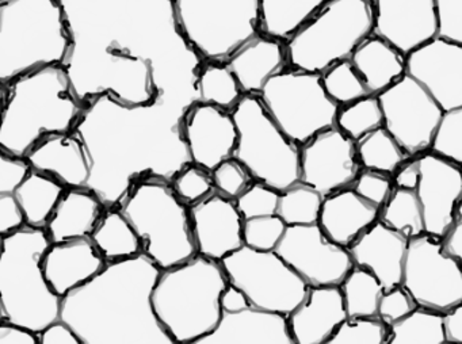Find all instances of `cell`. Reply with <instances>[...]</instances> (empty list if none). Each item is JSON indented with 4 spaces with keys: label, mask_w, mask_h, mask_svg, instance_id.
<instances>
[{
    "label": "cell",
    "mask_w": 462,
    "mask_h": 344,
    "mask_svg": "<svg viewBox=\"0 0 462 344\" xmlns=\"http://www.w3.org/2000/svg\"><path fill=\"white\" fill-rule=\"evenodd\" d=\"M69 34L63 67L78 99L171 100L175 46L189 45L174 0H58ZM190 46V45H189Z\"/></svg>",
    "instance_id": "obj_1"
},
{
    "label": "cell",
    "mask_w": 462,
    "mask_h": 344,
    "mask_svg": "<svg viewBox=\"0 0 462 344\" xmlns=\"http://www.w3.org/2000/svg\"><path fill=\"white\" fill-rule=\"evenodd\" d=\"M170 100L150 105H125L102 94L86 105L69 130L88 170L85 189L106 208H118L137 179L167 178L162 168L166 137H180V124L164 126Z\"/></svg>",
    "instance_id": "obj_2"
},
{
    "label": "cell",
    "mask_w": 462,
    "mask_h": 344,
    "mask_svg": "<svg viewBox=\"0 0 462 344\" xmlns=\"http://www.w3.org/2000/svg\"><path fill=\"white\" fill-rule=\"evenodd\" d=\"M159 274L161 268L143 252L106 263L61 297L59 319L80 344H175L151 302Z\"/></svg>",
    "instance_id": "obj_3"
},
{
    "label": "cell",
    "mask_w": 462,
    "mask_h": 344,
    "mask_svg": "<svg viewBox=\"0 0 462 344\" xmlns=\"http://www.w3.org/2000/svg\"><path fill=\"white\" fill-rule=\"evenodd\" d=\"M5 88L0 149L18 159H25L42 138L69 133L88 105L75 97L61 64L29 70Z\"/></svg>",
    "instance_id": "obj_4"
},
{
    "label": "cell",
    "mask_w": 462,
    "mask_h": 344,
    "mask_svg": "<svg viewBox=\"0 0 462 344\" xmlns=\"http://www.w3.org/2000/svg\"><path fill=\"white\" fill-rule=\"evenodd\" d=\"M226 284L221 263L199 254L161 270L151 302L159 322L175 344H194L215 330Z\"/></svg>",
    "instance_id": "obj_5"
},
{
    "label": "cell",
    "mask_w": 462,
    "mask_h": 344,
    "mask_svg": "<svg viewBox=\"0 0 462 344\" xmlns=\"http://www.w3.org/2000/svg\"><path fill=\"white\" fill-rule=\"evenodd\" d=\"M51 241L42 228L23 225L2 237L0 300L5 320L39 333L59 320L60 295L42 273V255Z\"/></svg>",
    "instance_id": "obj_6"
},
{
    "label": "cell",
    "mask_w": 462,
    "mask_h": 344,
    "mask_svg": "<svg viewBox=\"0 0 462 344\" xmlns=\"http://www.w3.org/2000/svg\"><path fill=\"white\" fill-rule=\"evenodd\" d=\"M69 34L58 0H0V84L63 64Z\"/></svg>",
    "instance_id": "obj_7"
},
{
    "label": "cell",
    "mask_w": 462,
    "mask_h": 344,
    "mask_svg": "<svg viewBox=\"0 0 462 344\" xmlns=\"http://www.w3.org/2000/svg\"><path fill=\"white\" fill-rule=\"evenodd\" d=\"M142 243V252L161 270L197 254L189 206L161 176L137 179L118 205Z\"/></svg>",
    "instance_id": "obj_8"
},
{
    "label": "cell",
    "mask_w": 462,
    "mask_h": 344,
    "mask_svg": "<svg viewBox=\"0 0 462 344\" xmlns=\"http://www.w3.org/2000/svg\"><path fill=\"white\" fill-rule=\"evenodd\" d=\"M372 33V0H328L285 41L286 62L293 70L323 73L348 59Z\"/></svg>",
    "instance_id": "obj_9"
},
{
    "label": "cell",
    "mask_w": 462,
    "mask_h": 344,
    "mask_svg": "<svg viewBox=\"0 0 462 344\" xmlns=\"http://www.w3.org/2000/svg\"><path fill=\"white\" fill-rule=\"evenodd\" d=\"M237 141L232 157L256 181L283 191L300 181V145L286 137L255 95H243L231 110Z\"/></svg>",
    "instance_id": "obj_10"
},
{
    "label": "cell",
    "mask_w": 462,
    "mask_h": 344,
    "mask_svg": "<svg viewBox=\"0 0 462 344\" xmlns=\"http://www.w3.org/2000/svg\"><path fill=\"white\" fill-rule=\"evenodd\" d=\"M178 26L202 61H226L258 33V0H174Z\"/></svg>",
    "instance_id": "obj_11"
},
{
    "label": "cell",
    "mask_w": 462,
    "mask_h": 344,
    "mask_svg": "<svg viewBox=\"0 0 462 344\" xmlns=\"http://www.w3.org/2000/svg\"><path fill=\"white\" fill-rule=\"evenodd\" d=\"M258 98L281 132L299 145L334 126L339 110L324 91L320 73L289 67L272 76Z\"/></svg>",
    "instance_id": "obj_12"
},
{
    "label": "cell",
    "mask_w": 462,
    "mask_h": 344,
    "mask_svg": "<svg viewBox=\"0 0 462 344\" xmlns=\"http://www.w3.org/2000/svg\"><path fill=\"white\" fill-rule=\"evenodd\" d=\"M229 284L255 308L288 316L305 297L308 284L275 251L242 246L220 260Z\"/></svg>",
    "instance_id": "obj_13"
},
{
    "label": "cell",
    "mask_w": 462,
    "mask_h": 344,
    "mask_svg": "<svg viewBox=\"0 0 462 344\" xmlns=\"http://www.w3.org/2000/svg\"><path fill=\"white\" fill-rule=\"evenodd\" d=\"M402 286L416 305L443 313L462 303L461 260L446 256L429 233L408 238Z\"/></svg>",
    "instance_id": "obj_14"
},
{
    "label": "cell",
    "mask_w": 462,
    "mask_h": 344,
    "mask_svg": "<svg viewBox=\"0 0 462 344\" xmlns=\"http://www.w3.org/2000/svg\"><path fill=\"white\" fill-rule=\"evenodd\" d=\"M383 113V126L408 157L429 152L432 135L443 110L426 89L404 75L375 95Z\"/></svg>",
    "instance_id": "obj_15"
},
{
    "label": "cell",
    "mask_w": 462,
    "mask_h": 344,
    "mask_svg": "<svg viewBox=\"0 0 462 344\" xmlns=\"http://www.w3.org/2000/svg\"><path fill=\"white\" fill-rule=\"evenodd\" d=\"M274 251L308 286H339L354 265L347 248L329 240L319 224L286 227Z\"/></svg>",
    "instance_id": "obj_16"
},
{
    "label": "cell",
    "mask_w": 462,
    "mask_h": 344,
    "mask_svg": "<svg viewBox=\"0 0 462 344\" xmlns=\"http://www.w3.org/2000/svg\"><path fill=\"white\" fill-rule=\"evenodd\" d=\"M361 170L356 143L335 125L300 145V181L323 197L351 187Z\"/></svg>",
    "instance_id": "obj_17"
},
{
    "label": "cell",
    "mask_w": 462,
    "mask_h": 344,
    "mask_svg": "<svg viewBox=\"0 0 462 344\" xmlns=\"http://www.w3.org/2000/svg\"><path fill=\"white\" fill-rule=\"evenodd\" d=\"M405 75L420 84L443 111L462 107V45L432 38L405 54Z\"/></svg>",
    "instance_id": "obj_18"
},
{
    "label": "cell",
    "mask_w": 462,
    "mask_h": 344,
    "mask_svg": "<svg viewBox=\"0 0 462 344\" xmlns=\"http://www.w3.org/2000/svg\"><path fill=\"white\" fill-rule=\"evenodd\" d=\"M416 159L419 181L415 191L423 214L424 233L440 238L462 206L461 165L430 152Z\"/></svg>",
    "instance_id": "obj_19"
},
{
    "label": "cell",
    "mask_w": 462,
    "mask_h": 344,
    "mask_svg": "<svg viewBox=\"0 0 462 344\" xmlns=\"http://www.w3.org/2000/svg\"><path fill=\"white\" fill-rule=\"evenodd\" d=\"M180 133L189 160L208 171L232 157L236 146V125L231 111L208 103L193 102L186 107Z\"/></svg>",
    "instance_id": "obj_20"
},
{
    "label": "cell",
    "mask_w": 462,
    "mask_h": 344,
    "mask_svg": "<svg viewBox=\"0 0 462 344\" xmlns=\"http://www.w3.org/2000/svg\"><path fill=\"white\" fill-rule=\"evenodd\" d=\"M373 33L400 53L437 37L434 0H372Z\"/></svg>",
    "instance_id": "obj_21"
},
{
    "label": "cell",
    "mask_w": 462,
    "mask_h": 344,
    "mask_svg": "<svg viewBox=\"0 0 462 344\" xmlns=\"http://www.w3.org/2000/svg\"><path fill=\"white\" fill-rule=\"evenodd\" d=\"M197 254L220 262L243 246V218L234 200L217 191L189 205Z\"/></svg>",
    "instance_id": "obj_22"
},
{
    "label": "cell",
    "mask_w": 462,
    "mask_h": 344,
    "mask_svg": "<svg viewBox=\"0 0 462 344\" xmlns=\"http://www.w3.org/2000/svg\"><path fill=\"white\" fill-rule=\"evenodd\" d=\"M194 344H294L285 314L248 305L237 311H221L212 332Z\"/></svg>",
    "instance_id": "obj_23"
},
{
    "label": "cell",
    "mask_w": 462,
    "mask_h": 344,
    "mask_svg": "<svg viewBox=\"0 0 462 344\" xmlns=\"http://www.w3.org/2000/svg\"><path fill=\"white\" fill-rule=\"evenodd\" d=\"M408 238L377 219L347 246L354 265L372 273L383 290L402 284Z\"/></svg>",
    "instance_id": "obj_24"
},
{
    "label": "cell",
    "mask_w": 462,
    "mask_h": 344,
    "mask_svg": "<svg viewBox=\"0 0 462 344\" xmlns=\"http://www.w3.org/2000/svg\"><path fill=\"white\" fill-rule=\"evenodd\" d=\"M105 265L106 262L90 237L51 243L42 260L48 284L60 297L93 278Z\"/></svg>",
    "instance_id": "obj_25"
},
{
    "label": "cell",
    "mask_w": 462,
    "mask_h": 344,
    "mask_svg": "<svg viewBox=\"0 0 462 344\" xmlns=\"http://www.w3.org/2000/svg\"><path fill=\"white\" fill-rule=\"evenodd\" d=\"M346 317L339 286H310L286 319L294 344H326Z\"/></svg>",
    "instance_id": "obj_26"
},
{
    "label": "cell",
    "mask_w": 462,
    "mask_h": 344,
    "mask_svg": "<svg viewBox=\"0 0 462 344\" xmlns=\"http://www.w3.org/2000/svg\"><path fill=\"white\" fill-rule=\"evenodd\" d=\"M224 62L236 79L242 94L258 97L266 81L288 67L285 42L256 33Z\"/></svg>",
    "instance_id": "obj_27"
},
{
    "label": "cell",
    "mask_w": 462,
    "mask_h": 344,
    "mask_svg": "<svg viewBox=\"0 0 462 344\" xmlns=\"http://www.w3.org/2000/svg\"><path fill=\"white\" fill-rule=\"evenodd\" d=\"M378 214L380 208L347 187L323 198L318 224L329 240L347 248L377 221Z\"/></svg>",
    "instance_id": "obj_28"
},
{
    "label": "cell",
    "mask_w": 462,
    "mask_h": 344,
    "mask_svg": "<svg viewBox=\"0 0 462 344\" xmlns=\"http://www.w3.org/2000/svg\"><path fill=\"white\" fill-rule=\"evenodd\" d=\"M106 206L88 189L67 187L45 225L51 243L69 238L90 237Z\"/></svg>",
    "instance_id": "obj_29"
},
{
    "label": "cell",
    "mask_w": 462,
    "mask_h": 344,
    "mask_svg": "<svg viewBox=\"0 0 462 344\" xmlns=\"http://www.w3.org/2000/svg\"><path fill=\"white\" fill-rule=\"evenodd\" d=\"M348 60L370 95L380 94L405 75L404 54L374 34L362 40Z\"/></svg>",
    "instance_id": "obj_30"
},
{
    "label": "cell",
    "mask_w": 462,
    "mask_h": 344,
    "mask_svg": "<svg viewBox=\"0 0 462 344\" xmlns=\"http://www.w3.org/2000/svg\"><path fill=\"white\" fill-rule=\"evenodd\" d=\"M66 189L53 176L31 168L13 190V194L23 210L25 225L44 229Z\"/></svg>",
    "instance_id": "obj_31"
},
{
    "label": "cell",
    "mask_w": 462,
    "mask_h": 344,
    "mask_svg": "<svg viewBox=\"0 0 462 344\" xmlns=\"http://www.w3.org/2000/svg\"><path fill=\"white\" fill-rule=\"evenodd\" d=\"M327 2L328 0H258V33L285 42Z\"/></svg>",
    "instance_id": "obj_32"
},
{
    "label": "cell",
    "mask_w": 462,
    "mask_h": 344,
    "mask_svg": "<svg viewBox=\"0 0 462 344\" xmlns=\"http://www.w3.org/2000/svg\"><path fill=\"white\" fill-rule=\"evenodd\" d=\"M90 238L106 263L142 254L140 238L118 208H106Z\"/></svg>",
    "instance_id": "obj_33"
},
{
    "label": "cell",
    "mask_w": 462,
    "mask_h": 344,
    "mask_svg": "<svg viewBox=\"0 0 462 344\" xmlns=\"http://www.w3.org/2000/svg\"><path fill=\"white\" fill-rule=\"evenodd\" d=\"M242 97L239 84L226 62H201L196 76V102L231 111Z\"/></svg>",
    "instance_id": "obj_34"
},
{
    "label": "cell",
    "mask_w": 462,
    "mask_h": 344,
    "mask_svg": "<svg viewBox=\"0 0 462 344\" xmlns=\"http://www.w3.org/2000/svg\"><path fill=\"white\" fill-rule=\"evenodd\" d=\"M442 313L416 306L388 327L386 344H443Z\"/></svg>",
    "instance_id": "obj_35"
},
{
    "label": "cell",
    "mask_w": 462,
    "mask_h": 344,
    "mask_svg": "<svg viewBox=\"0 0 462 344\" xmlns=\"http://www.w3.org/2000/svg\"><path fill=\"white\" fill-rule=\"evenodd\" d=\"M339 287L346 316H377L378 302L385 290L372 273L354 265Z\"/></svg>",
    "instance_id": "obj_36"
},
{
    "label": "cell",
    "mask_w": 462,
    "mask_h": 344,
    "mask_svg": "<svg viewBox=\"0 0 462 344\" xmlns=\"http://www.w3.org/2000/svg\"><path fill=\"white\" fill-rule=\"evenodd\" d=\"M356 151L362 168L380 171L389 175H393L394 171L410 159L383 126L356 140Z\"/></svg>",
    "instance_id": "obj_37"
},
{
    "label": "cell",
    "mask_w": 462,
    "mask_h": 344,
    "mask_svg": "<svg viewBox=\"0 0 462 344\" xmlns=\"http://www.w3.org/2000/svg\"><path fill=\"white\" fill-rule=\"evenodd\" d=\"M378 219L407 238L424 233L423 214L415 190L394 187L391 197L380 209Z\"/></svg>",
    "instance_id": "obj_38"
},
{
    "label": "cell",
    "mask_w": 462,
    "mask_h": 344,
    "mask_svg": "<svg viewBox=\"0 0 462 344\" xmlns=\"http://www.w3.org/2000/svg\"><path fill=\"white\" fill-rule=\"evenodd\" d=\"M323 198L312 187L296 181L280 192L275 214L285 222L286 227L318 224Z\"/></svg>",
    "instance_id": "obj_39"
},
{
    "label": "cell",
    "mask_w": 462,
    "mask_h": 344,
    "mask_svg": "<svg viewBox=\"0 0 462 344\" xmlns=\"http://www.w3.org/2000/svg\"><path fill=\"white\" fill-rule=\"evenodd\" d=\"M335 126L356 143L372 130L383 126V113L375 95H367L356 102L340 106Z\"/></svg>",
    "instance_id": "obj_40"
},
{
    "label": "cell",
    "mask_w": 462,
    "mask_h": 344,
    "mask_svg": "<svg viewBox=\"0 0 462 344\" xmlns=\"http://www.w3.org/2000/svg\"><path fill=\"white\" fill-rule=\"evenodd\" d=\"M320 78L324 91L339 107L370 95L348 59L327 68Z\"/></svg>",
    "instance_id": "obj_41"
},
{
    "label": "cell",
    "mask_w": 462,
    "mask_h": 344,
    "mask_svg": "<svg viewBox=\"0 0 462 344\" xmlns=\"http://www.w3.org/2000/svg\"><path fill=\"white\" fill-rule=\"evenodd\" d=\"M430 153L462 164V107L443 111L432 135Z\"/></svg>",
    "instance_id": "obj_42"
},
{
    "label": "cell",
    "mask_w": 462,
    "mask_h": 344,
    "mask_svg": "<svg viewBox=\"0 0 462 344\" xmlns=\"http://www.w3.org/2000/svg\"><path fill=\"white\" fill-rule=\"evenodd\" d=\"M388 325L375 317H346L326 344H386Z\"/></svg>",
    "instance_id": "obj_43"
},
{
    "label": "cell",
    "mask_w": 462,
    "mask_h": 344,
    "mask_svg": "<svg viewBox=\"0 0 462 344\" xmlns=\"http://www.w3.org/2000/svg\"><path fill=\"white\" fill-rule=\"evenodd\" d=\"M170 183L177 197L188 206L199 202V200L215 191L212 172L193 163L183 165Z\"/></svg>",
    "instance_id": "obj_44"
},
{
    "label": "cell",
    "mask_w": 462,
    "mask_h": 344,
    "mask_svg": "<svg viewBox=\"0 0 462 344\" xmlns=\"http://www.w3.org/2000/svg\"><path fill=\"white\" fill-rule=\"evenodd\" d=\"M286 225L277 214L243 219V246L258 251H274Z\"/></svg>",
    "instance_id": "obj_45"
},
{
    "label": "cell",
    "mask_w": 462,
    "mask_h": 344,
    "mask_svg": "<svg viewBox=\"0 0 462 344\" xmlns=\"http://www.w3.org/2000/svg\"><path fill=\"white\" fill-rule=\"evenodd\" d=\"M280 191L254 181L239 197L235 200L237 210L243 219L253 217L274 216L277 210Z\"/></svg>",
    "instance_id": "obj_46"
},
{
    "label": "cell",
    "mask_w": 462,
    "mask_h": 344,
    "mask_svg": "<svg viewBox=\"0 0 462 344\" xmlns=\"http://www.w3.org/2000/svg\"><path fill=\"white\" fill-rule=\"evenodd\" d=\"M210 172L216 191L229 200H236L254 181L248 171L234 157L224 160Z\"/></svg>",
    "instance_id": "obj_47"
},
{
    "label": "cell",
    "mask_w": 462,
    "mask_h": 344,
    "mask_svg": "<svg viewBox=\"0 0 462 344\" xmlns=\"http://www.w3.org/2000/svg\"><path fill=\"white\" fill-rule=\"evenodd\" d=\"M351 189L359 197L381 209L393 191V179L389 173L362 168L356 181L351 184Z\"/></svg>",
    "instance_id": "obj_48"
},
{
    "label": "cell",
    "mask_w": 462,
    "mask_h": 344,
    "mask_svg": "<svg viewBox=\"0 0 462 344\" xmlns=\"http://www.w3.org/2000/svg\"><path fill=\"white\" fill-rule=\"evenodd\" d=\"M437 37L462 45V0H434Z\"/></svg>",
    "instance_id": "obj_49"
},
{
    "label": "cell",
    "mask_w": 462,
    "mask_h": 344,
    "mask_svg": "<svg viewBox=\"0 0 462 344\" xmlns=\"http://www.w3.org/2000/svg\"><path fill=\"white\" fill-rule=\"evenodd\" d=\"M416 306L418 305L411 297L410 293L402 284H399V286L392 287L383 293L380 302H378L377 317L389 327L397 320L404 317L405 314L412 311Z\"/></svg>",
    "instance_id": "obj_50"
},
{
    "label": "cell",
    "mask_w": 462,
    "mask_h": 344,
    "mask_svg": "<svg viewBox=\"0 0 462 344\" xmlns=\"http://www.w3.org/2000/svg\"><path fill=\"white\" fill-rule=\"evenodd\" d=\"M29 170L31 167L25 159L10 156L0 149V192L13 191Z\"/></svg>",
    "instance_id": "obj_51"
},
{
    "label": "cell",
    "mask_w": 462,
    "mask_h": 344,
    "mask_svg": "<svg viewBox=\"0 0 462 344\" xmlns=\"http://www.w3.org/2000/svg\"><path fill=\"white\" fill-rule=\"evenodd\" d=\"M23 225L25 218L13 191L0 192V237L15 232Z\"/></svg>",
    "instance_id": "obj_52"
},
{
    "label": "cell",
    "mask_w": 462,
    "mask_h": 344,
    "mask_svg": "<svg viewBox=\"0 0 462 344\" xmlns=\"http://www.w3.org/2000/svg\"><path fill=\"white\" fill-rule=\"evenodd\" d=\"M440 248L446 256L462 260V206L454 216V221L440 237Z\"/></svg>",
    "instance_id": "obj_53"
},
{
    "label": "cell",
    "mask_w": 462,
    "mask_h": 344,
    "mask_svg": "<svg viewBox=\"0 0 462 344\" xmlns=\"http://www.w3.org/2000/svg\"><path fill=\"white\" fill-rule=\"evenodd\" d=\"M39 344H80L74 330L60 319L37 333Z\"/></svg>",
    "instance_id": "obj_54"
},
{
    "label": "cell",
    "mask_w": 462,
    "mask_h": 344,
    "mask_svg": "<svg viewBox=\"0 0 462 344\" xmlns=\"http://www.w3.org/2000/svg\"><path fill=\"white\" fill-rule=\"evenodd\" d=\"M0 344H39L37 333L13 324L7 320L0 321Z\"/></svg>",
    "instance_id": "obj_55"
},
{
    "label": "cell",
    "mask_w": 462,
    "mask_h": 344,
    "mask_svg": "<svg viewBox=\"0 0 462 344\" xmlns=\"http://www.w3.org/2000/svg\"><path fill=\"white\" fill-rule=\"evenodd\" d=\"M442 330L445 343H462V303L443 311Z\"/></svg>",
    "instance_id": "obj_56"
},
{
    "label": "cell",
    "mask_w": 462,
    "mask_h": 344,
    "mask_svg": "<svg viewBox=\"0 0 462 344\" xmlns=\"http://www.w3.org/2000/svg\"><path fill=\"white\" fill-rule=\"evenodd\" d=\"M392 179H393L394 187L415 190L419 181V164L416 156L405 160V162L394 171Z\"/></svg>",
    "instance_id": "obj_57"
},
{
    "label": "cell",
    "mask_w": 462,
    "mask_h": 344,
    "mask_svg": "<svg viewBox=\"0 0 462 344\" xmlns=\"http://www.w3.org/2000/svg\"><path fill=\"white\" fill-rule=\"evenodd\" d=\"M5 97H6V88H5V84H0V118L4 113Z\"/></svg>",
    "instance_id": "obj_58"
},
{
    "label": "cell",
    "mask_w": 462,
    "mask_h": 344,
    "mask_svg": "<svg viewBox=\"0 0 462 344\" xmlns=\"http://www.w3.org/2000/svg\"><path fill=\"white\" fill-rule=\"evenodd\" d=\"M5 320L4 305H2V300H0V321Z\"/></svg>",
    "instance_id": "obj_59"
},
{
    "label": "cell",
    "mask_w": 462,
    "mask_h": 344,
    "mask_svg": "<svg viewBox=\"0 0 462 344\" xmlns=\"http://www.w3.org/2000/svg\"><path fill=\"white\" fill-rule=\"evenodd\" d=\"M0 249H2V237H0Z\"/></svg>",
    "instance_id": "obj_60"
}]
</instances>
